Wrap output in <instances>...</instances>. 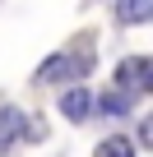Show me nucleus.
I'll list each match as a JSON object with an SVG mask.
<instances>
[{
    "instance_id": "1",
    "label": "nucleus",
    "mask_w": 153,
    "mask_h": 157,
    "mask_svg": "<svg viewBox=\"0 0 153 157\" xmlns=\"http://www.w3.org/2000/svg\"><path fill=\"white\" fill-rule=\"evenodd\" d=\"M148 83H153V60H144V56H130L125 65H116V78H111V88L130 93L135 102L148 93Z\"/></svg>"
},
{
    "instance_id": "2",
    "label": "nucleus",
    "mask_w": 153,
    "mask_h": 157,
    "mask_svg": "<svg viewBox=\"0 0 153 157\" xmlns=\"http://www.w3.org/2000/svg\"><path fill=\"white\" fill-rule=\"evenodd\" d=\"M88 69H93L88 56H70V51H65V56H51V60L37 69V78H42V83H60V78H84Z\"/></svg>"
},
{
    "instance_id": "3",
    "label": "nucleus",
    "mask_w": 153,
    "mask_h": 157,
    "mask_svg": "<svg viewBox=\"0 0 153 157\" xmlns=\"http://www.w3.org/2000/svg\"><path fill=\"white\" fill-rule=\"evenodd\" d=\"M60 116L74 120V125L88 120V116H93V93H88V88H65V97H60Z\"/></svg>"
},
{
    "instance_id": "4",
    "label": "nucleus",
    "mask_w": 153,
    "mask_h": 157,
    "mask_svg": "<svg viewBox=\"0 0 153 157\" xmlns=\"http://www.w3.org/2000/svg\"><path fill=\"white\" fill-rule=\"evenodd\" d=\"M23 125H28V120H23L19 106H0V152H10V148L23 139Z\"/></svg>"
},
{
    "instance_id": "5",
    "label": "nucleus",
    "mask_w": 153,
    "mask_h": 157,
    "mask_svg": "<svg viewBox=\"0 0 153 157\" xmlns=\"http://www.w3.org/2000/svg\"><path fill=\"white\" fill-rule=\"evenodd\" d=\"M116 14H121V23L139 28V23H148V14H153V0H116Z\"/></svg>"
},
{
    "instance_id": "6",
    "label": "nucleus",
    "mask_w": 153,
    "mask_h": 157,
    "mask_svg": "<svg viewBox=\"0 0 153 157\" xmlns=\"http://www.w3.org/2000/svg\"><path fill=\"white\" fill-rule=\"evenodd\" d=\"M93 106H102L107 116H130V111H135V97H130V93H121V88H111V93H107L102 102H93Z\"/></svg>"
},
{
    "instance_id": "7",
    "label": "nucleus",
    "mask_w": 153,
    "mask_h": 157,
    "mask_svg": "<svg viewBox=\"0 0 153 157\" xmlns=\"http://www.w3.org/2000/svg\"><path fill=\"white\" fill-rule=\"evenodd\" d=\"M135 148H130V139H107V143H98V157H130Z\"/></svg>"
}]
</instances>
